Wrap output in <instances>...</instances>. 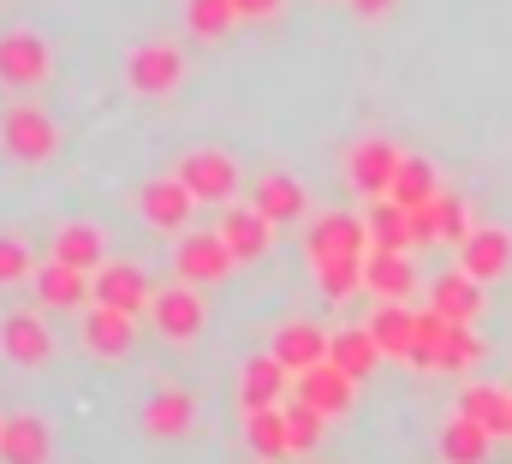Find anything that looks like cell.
Wrapping results in <instances>:
<instances>
[{
    "label": "cell",
    "instance_id": "1",
    "mask_svg": "<svg viewBox=\"0 0 512 464\" xmlns=\"http://www.w3.org/2000/svg\"><path fill=\"white\" fill-rule=\"evenodd\" d=\"M0 149H6L12 161L42 167V161H54V149H60V125H54L48 108H36V102H12V108L0 114Z\"/></svg>",
    "mask_w": 512,
    "mask_h": 464
},
{
    "label": "cell",
    "instance_id": "2",
    "mask_svg": "<svg viewBox=\"0 0 512 464\" xmlns=\"http://www.w3.org/2000/svg\"><path fill=\"white\" fill-rule=\"evenodd\" d=\"M173 268H179V280L185 286H221L233 268H239V256L227 250V238H221V227L215 232H179V244H173Z\"/></svg>",
    "mask_w": 512,
    "mask_h": 464
},
{
    "label": "cell",
    "instance_id": "3",
    "mask_svg": "<svg viewBox=\"0 0 512 464\" xmlns=\"http://www.w3.org/2000/svg\"><path fill=\"white\" fill-rule=\"evenodd\" d=\"M179 179L191 185V197L197 203H209V209H221V203H233L239 197V161L227 155V149H185V161H179Z\"/></svg>",
    "mask_w": 512,
    "mask_h": 464
},
{
    "label": "cell",
    "instance_id": "4",
    "mask_svg": "<svg viewBox=\"0 0 512 464\" xmlns=\"http://www.w3.org/2000/svg\"><path fill=\"white\" fill-rule=\"evenodd\" d=\"M126 84L137 96H149V102H167V96L185 84V54H179L173 42H143V48H131Z\"/></svg>",
    "mask_w": 512,
    "mask_h": 464
},
{
    "label": "cell",
    "instance_id": "5",
    "mask_svg": "<svg viewBox=\"0 0 512 464\" xmlns=\"http://www.w3.org/2000/svg\"><path fill=\"white\" fill-rule=\"evenodd\" d=\"M54 72V48L36 30H6L0 36V84L6 90H42Z\"/></svg>",
    "mask_w": 512,
    "mask_h": 464
},
{
    "label": "cell",
    "instance_id": "6",
    "mask_svg": "<svg viewBox=\"0 0 512 464\" xmlns=\"http://www.w3.org/2000/svg\"><path fill=\"white\" fill-rule=\"evenodd\" d=\"M304 256H310V268L370 256V227H364L358 215H316L310 232H304Z\"/></svg>",
    "mask_w": 512,
    "mask_h": 464
},
{
    "label": "cell",
    "instance_id": "7",
    "mask_svg": "<svg viewBox=\"0 0 512 464\" xmlns=\"http://www.w3.org/2000/svg\"><path fill=\"white\" fill-rule=\"evenodd\" d=\"M149 322H155V334H161V340H197V334H203V322H209V304H203V292H197V286L173 280V286H155Z\"/></svg>",
    "mask_w": 512,
    "mask_h": 464
},
{
    "label": "cell",
    "instance_id": "8",
    "mask_svg": "<svg viewBox=\"0 0 512 464\" xmlns=\"http://www.w3.org/2000/svg\"><path fill=\"white\" fill-rule=\"evenodd\" d=\"M90 286H96V304H108V310H126V316H149V304H155V286H149V274L137 268V262H102L96 274H90Z\"/></svg>",
    "mask_w": 512,
    "mask_h": 464
},
{
    "label": "cell",
    "instance_id": "9",
    "mask_svg": "<svg viewBox=\"0 0 512 464\" xmlns=\"http://www.w3.org/2000/svg\"><path fill=\"white\" fill-rule=\"evenodd\" d=\"M137 209H143V221L155 232H191V215H197L203 203H197L191 185L173 173V179H149V185L137 191Z\"/></svg>",
    "mask_w": 512,
    "mask_h": 464
},
{
    "label": "cell",
    "instance_id": "10",
    "mask_svg": "<svg viewBox=\"0 0 512 464\" xmlns=\"http://www.w3.org/2000/svg\"><path fill=\"white\" fill-rule=\"evenodd\" d=\"M399 161H405L399 143H387V137H364V143H352V155H346V179H352L364 197H387L393 179H399Z\"/></svg>",
    "mask_w": 512,
    "mask_h": 464
},
{
    "label": "cell",
    "instance_id": "11",
    "mask_svg": "<svg viewBox=\"0 0 512 464\" xmlns=\"http://www.w3.org/2000/svg\"><path fill=\"white\" fill-rule=\"evenodd\" d=\"M0 351H6V363H18V369H42V363L54 357V334H48L42 310H12V316H0Z\"/></svg>",
    "mask_w": 512,
    "mask_h": 464
},
{
    "label": "cell",
    "instance_id": "12",
    "mask_svg": "<svg viewBox=\"0 0 512 464\" xmlns=\"http://www.w3.org/2000/svg\"><path fill=\"white\" fill-rule=\"evenodd\" d=\"M30 292H36V310H90V304H96L90 274H84V268H66V262H54V256L36 268Z\"/></svg>",
    "mask_w": 512,
    "mask_h": 464
},
{
    "label": "cell",
    "instance_id": "13",
    "mask_svg": "<svg viewBox=\"0 0 512 464\" xmlns=\"http://www.w3.org/2000/svg\"><path fill=\"white\" fill-rule=\"evenodd\" d=\"M364 292L376 304H411V292H417L411 250H370L364 256Z\"/></svg>",
    "mask_w": 512,
    "mask_h": 464
},
{
    "label": "cell",
    "instance_id": "14",
    "mask_svg": "<svg viewBox=\"0 0 512 464\" xmlns=\"http://www.w3.org/2000/svg\"><path fill=\"white\" fill-rule=\"evenodd\" d=\"M292 393H298L304 405H316L322 417H340V411H352V399H358V381H352L340 363H316V369L292 375Z\"/></svg>",
    "mask_w": 512,
    "mask_h": 464
},
{
    "label": "cell",
    "instance_id": "15",
    "mask_svg": "<svg viewBox=\"0 0 512 464\" xmlns=\"http://www.w3.org/2000/svg\"><path fill=\"white\" fill-rule=\"evenodd\" d=\"M54 459V429L36 411H12L0 429V464H48Z\"/></svg>",
    "mask_w": 512,
    "mask_h": 464
},
{
    "label": "cell",
    "instance_id": "16",
    "mask_svg": "<svg viewBox=\"0 0 512 464\" xmlns=\"http://www.w3.org/2000/svg\"><path fill=\"white\" fill-rule=\"evenodd\" d=\"M411 227H417V250L423 244H465L471 238V209H465V197H435V203H423V209H411Z\"/></svg>",
    "mask_w": 512,
    "mask_h": 464
},
{
    "label": "cell",
    "instance_id": "17",
    "mask_svg": "<svg viewBox=\"0 0 512 464\" xmlns=\"http://www.w3.org/2000/svg\"><path fill=\"white\" fill-rule=\"evenodd\" d=\"M292 399V369L268 351V357H251L239 369V405L245 411H268V405H286Z\"/></svg>",
    "mask_w": 512,
    "mask_h": 464
},
{
    "label": "cell",
    "instance_id": "18",
    "mask_svg": "<svg viewBox=\"0 0 512 464\" xmlns=\"http://www.w3.org/2000/svg\"><path fill=\"white\" fill-rule=\"evenodd\" d=\"M191 429H197V399H191L185 387L149 393V405H143V435H155V441H185Z\"/></svg>",
    "mask_w": 512,
    "mask_h": 464
},
{
    "label": "cell",
    "instance_id": "19",
    "mask_svg": "<svg viewBox=\"0 0 512 464\" xmlns=\"http://www.w3.org/2000/svg\"><path fill=\"white\" fill-rule=\"evenodd\" d=\"M459 268L471 274V280H501L512 268V232L507 227H471V238L459 244Z\"/></svg>",
    "mask_w": 512,
    "mask_h": 464
},
{
    "label": "cell",
    "instance_id": "20",
    "mask_svg": "<svg viewBox=\"0 0 512 464\" xmlns=\"http://www.w3.org/2000/svg\"><path fill=\"white\" fill-rule=\"evenodd\" d=\"M251 203L274 221V227H292V221L310 215V191H304L292 173H262V179L251 185Z\"/></svg>",
    "mask_w": 512,
    "mask_h": 464
},
{
    "label": "cell",
    "instance_id": "21",
    "mask_svg": "<svg viewBox=\"0 0 512 464\" xmlns=\"http://www.w3.org/2000/svg\"><path fill=\"white\" fill-rule=\"evenodd\" d=\"M84 346L96 351V357H126L137 346V316L108 310V304H90L84 310Z\"/></svg>",
    "mask_w": 512,
    "mask_h": 464
},
{
    "label": "cell",
    "instance_id": "22",
    "mask_svg": "<svg viewBox=\"0 0 512 464\" xmlns=\"http://www.w3.org/2000/svg\"><path fill=\"white\" fill-rule=\"evenodd\" d=\"M221 238H227V250H233L239 262H262L268 244H274V221H268L256 203H245V209H227V215H221Z\"/></svg>",
    "mask_w": 512,
    "mask_h": 464
},
{
    "label": "cell",
    "instance_id": "23",
    "mask_svg": "<svg viewBox=\"0 0 512 464\" xmlns=\"http://www.w3.org/2000/svg\"><path fill=\"white\" fill-rule=\"evenodd\" d=\"M328 346H334V334H322L316 322H286L280 334H274V357L292 369V375H304V369H316V363H328Z\"/></svg>",
    "mask_w": 512,
    "mask_h": 464
},
{
    "label": "cell",
    "instance_id": "24",
    "mask_svg": "<svg viewBox=\"0 0 512 464\" xmlns=\"http://www.w3.org/2000/svg\"><path fill=\"white\" fill-rule=\"evenodd\" d=\"M54 262L96 274V268L108 262V232L96 227V221H66V227L54 232Z\"/></svg>",
    "mask_w": 512,
    "mask_h": 464
},
{
    "label": "cell",
    "instance_id": "25",
    "mask_svg": "<svg viewBox=\"0 0 512 464\" xmlns=\"http://www.w3.org/2000/svg\"><path fill=\"white\" fill-rule=\"evenodd\" d=\"M429 310L447 316V322H477V316H483V280H471L465 268H459V274H441V280L429 286Z\"/></svg>",
    "mask_w": 512,
    "mask_h": 464
},
{
    "label": "cell",
    "instance_id": "26",
    "mask_svg": "<svg viewBox=\"0 0 512 464\" xmlns=\"http://www.w3.org/2000/svg\"><path fill=\"white\" fill-rule=\"evenodd\" d=\"M370 250H417V227H411V209H399L393 197H370Z\"/></svg>",
    "mask_w": 512,
    "mask_h": 464
},
{
    "label": "cell",
    "instance_id": "27",
    "mask_svg": "<svg viewBox=\"0 0 512 464\" xmlns=\"http://www.w3.org/2000/svg\"><path fill=\"white\" fill-rule=\"evenodd\" d=\"M489 447H495V435H489L483 423H471L465 411L447 417V423H441V441H435V453H441L447 464H483L489 459Z\"/></svg>",
    "mask_w": 512,
    "mask_h": 464
},
{
    "label": "cell",
    "instance_id": "28",
    "mask_svg": "<svg viewBox=\"0 0 512 464\" xmlns=\"http://www.w3.org/2000/svg\"><path fill=\"white\" fill-rule=\"evenodd\" d=\"M459 411H465L471 423H483L489 435H512V393L507 387L471 381V387H459Z\"/></svg>",
    "mask_w": 512,
    "mask_h": 464
},
{
    "label": "cell",
    "instance_id": "29",
    "mask_svg": "<svg viewBox=\"0 0 512 464\" xmlns=\"http://www.w3.org/2000/svg\"><path fill=\"white\" fill-rule=\"evenodd\" d=\"M364 328L376 334L387 357H411V346H417V310H405V304H376V316Z\"/></svg>",
    "mask_w": 512,
    "mask_h": 464
},
{
    "label": "cell",
    "instance_id": "30",
    "mask_svg": "<svg viewBox=\"0 0 512 464\" xmlns=\"http://www.w3.org/2000/svg\"><path fill=\"white\" fill-rule=\"evenodd\" d=\"M382 357H387V351L376 346V334H370V328H340V334H334V346H328V363H340L352 381H364Z\"/></svg>",
    "mask_w": 512,
    "mask_h": 464
},
{
    "label": "cell",
    "instance_id": "31",
    "mask_svg": "<svg viewBox=\"0 0 512 464\" xmlns=\"http://www.w3.org/2000/svg\"><path fill=\"white\" fill-rule=\"evenodd\" d=\"M245 441H251L256 459H286V453H292L286 411H280V405H268V411H245Z\"/></svg>",
    "mask_w": 512,
    "mask_h": 464
},
{
    "label": "cell",
    "instance_id": "32",
    "mask_svg": "<svg viewBox=\"0 0 512 464\" xmlns=\"http://www.w3.org/2000/svg\"><path fill=\"white\" fill-rule=\"evenodd\" d=\"M387 197H393L399 209H423V203L441 197V179H435V167H429L423 155H405V161H399V179H393Z\"/></svg>",
    "mask_w": 512,
    "mask_h": 464
},
{
    "label": "cell",
    "instance_id": "33",
    "mask_svg": "<svg viewBox=\"0 0 512 464\" xmlns=\"http://www.w3.org/2000/svg\"><path fill=\"white\" fill-rule=\"evenodd\" d=\"M280 411H286V429H292V453H316V447H322V429H328V417H322L316 405H304L298 393H292Z\"/></svg>",
    "mask_w": 512,
    "mask_h": 464
},
{
    "label": "cell",
    "instance_id": "34",
    "mask_svg": "<svg viewBox=\"0 0 512 464\" xmlns=\"http://www.w3.org/2000/svg\"><path fill=\"white\" fill-rule=\"evenodd\" d=\"M36 256H30V244L18 238V232H0V286H30L36 280Z\"/></svg>",
    "mask_w": 512,
    "mask_h": 464
},
{
    "label": "cell",
    "instance_id": "35",
    "mask_svg": "<svg viewBox=\"0 0 512 464\" xmlns=\"http://www.w3.org/2000/svg\"><path fill=\"white\" fill-rule=\"evenodd\" d=\"M316 286H322V298H352V292H364V256H352V262H322L316 268Z\"/></svg>",
    "mask_w": 512,
    "mask_h": 464
},
{
    "label": "cell",
    "instance_id": "36",
    "mask_svg": "<svg viewBox=\"0 0 512 464\" xmlns=\"http://www.w3.org/2000/svg\"><path fill=\"white\" fill-rule=\"evenodd\" d=\"M185 18H191V30H197V36H209V42H215V36H227V30L239 24V6H233V0H191V12H185Z\"/></svg>",
    "mask_w": 512,
    "mask_h": 464
},
{
    "label": "cell",
    "instance_id": "37",
    "mask_svg": "<svg viewBox=\"0 0 512 464\" xmlns=\"http://www.w3.org/2000/svg\"><path fill=\"white\" fill-rule=\"evenodd\" d=\"M477 357H483V340L471 334V322H453L441 340V369H471Z\"/></svg>",
    "mask_w": 512,
    "mask_h": 464
},
{
    "label": "cell",
    "instance_id": "38",
    "mask_svg": "<svg viewBox=\"0 0 512 464\" xmlns=\"http://www.w3.org/2000/svg\"><path fill=\"white\" fill-rule=\"evenodd\" d=\"M233 6H239V18H274L286 0H233Z\"/></svg>",
    "mask_w": 512,
    "mask_h": 464
},
{
    "label": "cell",
    "instance_id": "39",
    "mask_svg": "<svg viewBox=\"0 0 512 464\" xmlns=\"http://www.w3.org/2000/svg\"><path fill=\"white\" fill-rule=\"evenodd\" d=\"M399 0H352V12H364V18H387Z\"/></svg>",
    "mask_w": 512,
    "mask_h": 464
},
{
    "label": "cell",
    "instance_id": "40",
    "mask_svg": "<svg viewBox=\"0 0 512 464\" xmlns=\"http://www.w3.org/2000/svg\"><path fill=\"white\" fill-rule=\"evenodd\" d=\"M0 429H6V417H0Z\"/></svg>",
    "mask_w": 512,
    "mask_h": 464
}]
</instances>
